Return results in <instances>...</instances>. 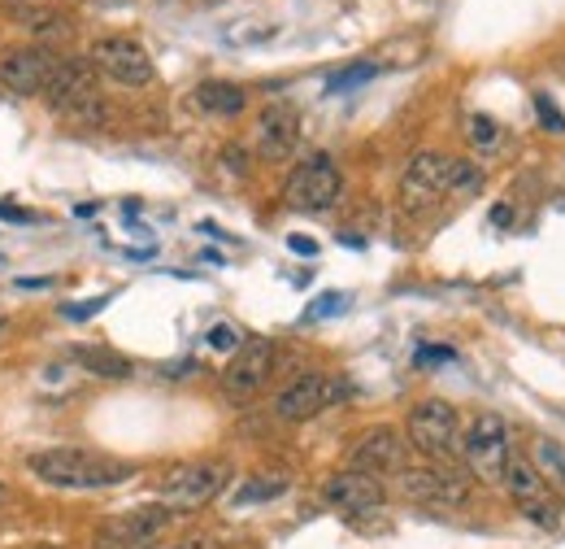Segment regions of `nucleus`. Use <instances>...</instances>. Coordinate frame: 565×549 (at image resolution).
Listing matches in <instances>:
<instances>
[{"mask_svg": "<svg viewBox=\"0 0 565 549\" xmlns=\"http://www.w3.org/2000/svg\"><path fill=\"white\" fill-rule=\"evenodd\" d=\"M0 327H4V323H0Z\"/></svg>", "mask_w": 565, "mask_h": 549, "instance_id": "obj_36", "label": "nucleus"}, {"mask_svg": "<svg viewBox=\"0 0 565 549\" xmlns=\"http://www.w3.org/2000/svg\"><path fill=\"white\" fill-rule=\"evenodd\" d=\"M227 480H231L227 463H179L157 480V502L175 515H188L209 506L227 489Z\"/></svg>", "mask_w": 565, "mask_h": 549, "instance_id": "obj_2", "label": "nucleus"}, {"mask_svg": "<svg viewBox=\"0 0 565 549\" xmlns=\"http://www.w3.org/2000/svg\"><path fill=\"white\" fill-rule=\"evenodd\" d=\"M192 96H196V109H205V114H218V118H236V114L249 105L244 87H240V83H223V79H209V83H201Z\"/></svg>", "mask_w": 565, "mask_h": 549, "instance_id": "obj_18", "label": "nucleus"}, {"mask_svg": "<svg viewBox=\"0 0 565 549\" xmlns=\"http://www.w3.org/2000/svg\"><path fill=\"white\" fill-rule=\"evenodd\" d=\"M271 371H275V345L271 341H249V345L236 349L231 367L223 371V384H227L231 397H253L257 389H266Z\"/></svg>", "mask_w": 565, "mask_h": 549, "instance_id": "obj_15", "label": "nucleus"}, {"mask_svg": "<svg viewBox=\"0 0 565 549\" xmlns=\"http://www.w3.org/2000/svg\"><path fill=\"white\" fill-rule=\"evenodd\" d=\"M322 498H326V506H335V511H344V515H374V511H383L387 489H383V480H378V476L348 467V472L326 476Z\"/></svg>", "mask_w": 565, "mask_h": 549, "instance_id": "obj_13", "label": "nucleus"}, {"mask_svg": "<svg viewBox=\"0 0 565 549\" xmlns=\"http://www.w3.org/2000/svg\"><path fill=\"white\" fill-rule=\"evenodd\" d=\"M0 218H9V223H31L35 214H26V210H17V205H0Z\"/></svg>", "mask_w": 565, "mask_h": 549, "instance_id": "obj_31", "label": "nucleus"}, {"mask_svg": "<svg viewBox=\"0 0 565 549\" xmlns=\"http://www.w3.org/2000/svg\"><path fill=\"white\" fill-rule=\"evenodd\" d=\"M444 196H453V157L426 148L400 175V210L405 214H426Z\"/></svg>", "mask_w": 565, "mask_h": 549, "instance_id": "obj_7", "label": "nucleus"}, {"mask_svg": "<svg viewBox=\"0 0 565 549\" xmlns=\"http://www.w3.org/2000/svg\"><path fill=\"white\" fill-rule=\"evenodd\" d=\"M448 358H453L448 349H422V354H418V362H448Z\"/></svg>", "mask_w": 565, "mask_h": 549, "instance_id": "obj_33", "label": "nucleus"}, {"mask_svg": "<svg viewBox=\"0 0 565 549\" xmlns=\"http://www.w3.org/2000/svg\"><path fill=\"white\" fill-rule=\"evenodd\" d=\"M409 445L431 463H453L461 450V419L448 402L426 397L409 410Z\"/></svg>", "mask_w": 565, "mask_h": 549, "instance_id": "obj_4", "label": "nucleus"}, {"mask_svg": "<svg viewBox=\"0 0 565 549\" xmlns=\"http://www.w3.org/2000/svg\"><path fill=\"white\" fill-rule=\"evenodd\" d=\"M109 297H96V301H79V306H65V319H92Z\"/></svg>", "mask_w": 565, "mask_h": 549, "instance_id": "obj_28", "label": "nucleus"}, {"mask_svg": "<svg viewBox=\"0 0 565 549\" xmlns=\"http://www.w3.org/2000/svg\"><path fill=\"white\" fill-rule=\"evenodd\" d=\"M57 52L52 48H39V44H26V48H9L0 57V83L13 92V96H44L52 70H57Z\"/></svg>", "mask_w": 565, "mask_h": 549, "instance_id": "obj_12", "label": "nucleus"}, {"mask_svg": "<svg viewBox=\"0 0 565 549\" xmlns=\"http://www.w3.org/2000/svg\"><path fill=\"white\" fill-rule=\"evenodd\" d=\"M4 498H9V485H4V480H0V502H4Z\"/></svg>", "mask_w": 565, "mask_h": 549, "instance_id": "obj_34", "label": "nucleus"}, {"mask_svg": "<svg viewBox=\"0 0 565 549\" xmlns=\"http://www.w3.org/2000/svg\"><path fill=\"white\" fill-rule=\"evenodd\" d=\"M26 467L52 489H113L135 476L131 463H118L92 450H44V454H31Z\"/></svg>", "mask_w": 565, "mask_h": 549, "instance_id": "obj_1", "label": "nucleus"}, {"mask_svg": "<svg viewBox=\"0 0 565 549\" xmlns=\"http://www.w3.org/2000/svg\"><path fill=\"white\" fill-rule=\"evenodd\" d=\"M352 389L339 380V375H322V371H309V375H300L296 384H287L279 393V402H275V415L287 419V423H304V419H313V415H322V410H330L335 402H344Z\"/></svg>", "mask_w": 565, "mask_h": 549, "instance_id": "obj_9", "label": "nucleus"}, {"mask_svg": "<svg viewBox=\"0 0 565 549\" xmlns=\"http://www.w3.org/2000/svg\"><path fill=\"white\" fill-rule=\"evenodd\" d=\"M501 485L509 489V498L518 502V511H522L531 524H540V528H557V524H562V502L553 498L549 480L540 476V467H536L527 454L509 450V463H505V480H501Z\"/></svg>", "mask_w": 565, "mask_h": 549, "instance_id": "obj_6", "label": "nucleus"}, {"mask_svg": "<svg viewBox=\"0 0 565 549\" xmlns=\"http://www.w3.org/2000/svg\"><path fill=\"white\" fill-rule=\"evenodd\" d=\"M175 549H223L214 537H188V541H179Z\"/></svg>", "mask_w": 565, "mask_h": 549, "instance_id": "obj_29", "label": "nucleus"}, {"mask_svg": "<svg viewBox=\"0 0 565 549\" xmlns=\"http://www.w3.org/2000/svg\"><path fill=\"white\" fill-rule=\"evenodd\" d=\"M509 428L501 415H479L466 437H461V458H466V472L488 480V485H501L505 480V463H509Z\"/></svg>", "mask_w": 565, "mask_h": 549, "instance_id": "obj_5", "label": "nucleus"}, {"mask_svg": "<svg viewBox=\"0 0 565 549\" xmlns=\"http://www.w3.org/2000/svg\"><path fill=\"white\" fill-rule=\"evenodd\" d=\"M31 549H61V546H31Z\"/></svg>", "mask_w": 565, "mask_h": 549, "instance_id": "obj_35", "label": "nucleus"}, {"mask_svg": "<svg viewBox=\"0 0 565 549\" xmlns=\"http://www.w3.org/2000/svg\"><path fill=\"white\" fill-rule=\"evenodd\" d=\"M74 362L87 371V375H96V380H131V358H122V354H113V349H100V345H87V349H74Z\"/></svg>", "mask_w": 565, "mask_h": 549, "instance_id": "obj_19", "label": "nucleus"}, {"mask_svg": "<svg viewBox=\"0 0 565 549\" xmlns=\"http://www.w3.org/2000/svg\"><path fill=\"white\" fill-rule=\"evenodd\" d=\"M300 144V114L287 105V100H275L257 114V153L266 162H282L291 157Z\"/></svg>", "mask_w": 565, "mask_h": 549, "instance_id": "obj_16", "label": "nucleus"}, {"mask_svg": "<svg viewBox=\"0 0 565 549\" xmlns=\"http://www.w3.org/2000/svg\"><path fill=\"white\" fill-rule=\"evenodd\" d=\"M352 467L370 472V476H400L409 467V445L396 428H370L352 445Z\"/></svg>", "mask_w": 565, "mask_h": 549, "instance_id": "obj_14", "label": "nucleus"}, {"mask_svg": "<svg viewBox=\"0 0 565 549\" xmlns=\"http://www.w3.org/2000/svg\"><path fill=\"white\" fill-rule=\"evenodd\" d=\"M466 135H470V144H479V148H492V144L501 140V127H496V118H488V114H470V118H466Z\"/></svg>", "mask_w": 565, "mask_h": 549, "instance_id": "obj_23", "label": "nucleus"}, {"mask_svg": "<svg viewBox=\"0 0 565 549\" xmlns=\"http://www.w3.org/2000/svg\"><path fill=\"white\" fill-rule=\"evenodd\" d=\"M339 188H344L339 166H335L330 157H309L304 166L291 170V179H287V188H282V201H287L291 210L322 214V210H330V205L339 201Z\"/></svg>", "mask_w": 565, "mask_h": 549, "instance_id": "obj_8", "label": "nucleus"}, {"mask_svg": "<svg viewBox=\"0 0 565 549\" xmlns=\"http://www.w3.org/2000/svg\"><path fill=\"white\" fill-rule=\"evenodd\" d=\"M400 498L418 502V506H466L470 502V472L457 463H426V467H405L396 476Z\"/></svg>", "mask_w": 565, "mask_h": 549, "instance_id": "obj_3", "label": "nucleus"}, {"mask_svg": "<svg viewBox=\"0 0 565 549\" xmlns=\"http://www.w3.org/2000/svg\"><path fill=\"white\" fill-rule=\"evenodd\" d=\"M209 345H214V349H231V354H236V349H240V336H236V327L218 323V327L209 332Z\"/></svg>", "mask_w": 565, "mask_h": 549, "instance_id": "obj_27", "label": "nucleus"}, {"mask_svg": "<svg viewBox=\"0 0 565 549\" xmlns=\"http://www.w3.org/2000/svg\"><path fill=\"white\" fill-rule=\"evenodd\" d=\"M531 463L540 467V476H544V480H557V485H565V450L557 445V441H540Z\"/></svg>", "mask_w": 565, "mask_h": 549, "instance_id": "obj_21", "label": "nucleus"}, {"mask_svg": "<svg viewBox=\"0 0 565 549\" xmlns=\"http://www.w3.org/2000/svg\"><path fill=\"white\" fill-rule=\"evenodd\" d=\"M105 79H113L118 87H148L153 83V61H148V52L135 44V39H127V35H105V39H96L92 44V57H87Z\"/></svg>", "mask_w": 565, "mask_h": 549, "instance_id": "obj_10", "label": "nucleus"}, {"mask_svg": "<svg viewBox=\"0 0 565 549\" xmlns=\"http://www.w3.org/2000/svg\"><path fill=\"white\" fill-rule=\"evenodd\" d=\"M492 223H496V227H509V223H514V210H509V205H496V210H492Z\"/></svg>", "mask_w": 565, "mask_h": 549, "instance_id": "obj_32", "label": "nucleus"}, {"mask_svg": "<svg viewBox=\"0 0 565 549\" xmlns=\"http://www.w3.org/2000/svg\"><path fill=\"white\" fill-rule=\"evenodd\" d=\"M170 520H175V511H166L161 502H157V506L127 511V515H113V520L96 533V549H148L170 528Z\"/></svg>", "mask_w": 565, "mask_h": 549, "instance_id": "obj_11", "label": "nucleus"}, {"mask_svg": "<svg viewBox=\"0 0 565 549\" xmlns=\"http://www.w3.org/2000/svg\"><path fill=\"white\" fill-rule=\"evenodd\" d=\"M287 493V480L279 476H262V480H253V485H244L240 493H236V506H253V502H275Z\"/></svg>", "mask_w": 565, "mask_h": 549, "instance_id": "obj_20", "label": "nucleus"}, {"mask_svg": "<svg viewBox=\"0 0 565 549\" xmlns=\"http://www.w3.org/2000/svg\"><path fill=\"white\" fill-rule=\"evenodd\" d=\"M536 114H540V122H544L553 135H565V114L557 109V100H553L549 92H536Z\"/></svg>", "mask_w": 565, "mask_h": 549, "instance_id": "obj_24", "label": "nucleus"}, {"mask_svg": "<svg viewBox=\"0 0 565 549\" xmlns=\"http://www.w3.org/2000/svg\"><path fill=\"white\" fill-rule=\"evenodd\" d=\"M287 244H291V249H296V253H304V258H313V253H317V244H313V240H309V236H291V240H287Z\"/></svg>", "mask_w": 565, "mask_h": 549, "instance_id": "obj_30", "label": "nucleus"}, {"mask_svg": "<svg viewBox=\"0 0 565 549\" xmlns=\"http://www.w3.org/2000/svg\"><path fill=\"white\" fill-rule=\"evenodd\" d=\"M92 92H96V65L92 61H79V57H61L57 70H52V79H48V87H44V100L61 114V109H70L74 100H83Z\"/></svg>", "mask_w": 565, "mask_h": 549, "instance_id": "obj_17", "label": "nucleus"}, {"mask_svg": "<svg viewBox=\"0 0 565 549\" xmlns=\"http://www.w3.org/2000/svg\"><path fill=\"white\" fill-rule=\"evenodd\" d=\"M339 310H344V293H326V297L313 301L309 319H326V314H339Z\"/></svg>", "mask_w": 565, "mask_h": 549, "instance_id": "obj_26", "label": "nucleus"}, {"mask_svg": "<svg viewBox=\"0 0 565 549\" xmlns=\"http://www.w3.org/2000/svg\"><path fill=\"white\" fill-rule=\"evenodd\" d=\"M61 118H65V122H74V127H100V122H105V105H100V92H92V96L74 100L70 109H61Z\"/></svg>", "mask_w": 565, "mask_h": 549, "instance_id": "obj_22", "label": "nucleus"}, {"mask_svg": "<svg viewBox=\"0 0 565 549\" xmlns=\"http://www.w3.org/2000/svg\"><path fill=\"white\" fill-rule=\"evenodd\" d=\"M374 74V61H361V65H352V70H344V74H335V79H326V92H348V87H357V83H365Z\"/></svg>", "mask_w": 565, "mask_h": 549, "instance_id": "obj_25", "label": "nucleus"}]
</instances>
